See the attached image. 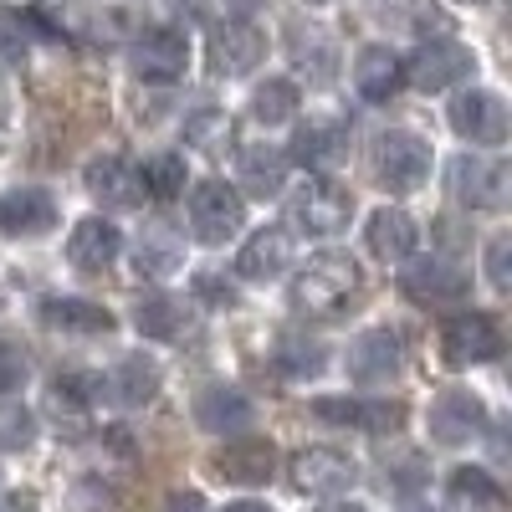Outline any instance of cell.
<instances>
[{"mask_svg": "<svg viewBox=\"0 0 512 512\" xmlns=\"http://www.w3.org/2000/svg\"><path fill=\"white\" fill-rule=\"evenodd\" d=\"M359 292V267H354V256H318V262H308L303 272H297L292 282V308L297 313H338L349 303V297Z\"/></svg>", "mask_w": 512, "mask_h": 512, "instance_id": "1", "label": "cell"}, {"mask_svg": "<svg viewBox=\"0 0 512 512\" xmlns=\"http://www.w3.org/2000/svg\"><path fill=\"white\" fill-rule=\"evenodd\" d=\"M369 169H374V180L384 190L410 195V190L425 185V175H431V144H425L420 134H410V128H390V134L374 139Z\"/></svg>", "mask_w": 512, "mask_h": 512, "instance_id": "2", "label": "cell"}, {"mask_svg": "<svg viewBox=\"0 0 512 512\" xmlns=\"http://www.w3.org/2000/svg\"><path fill=\"white\" fill-rule=\"evenodd\" d=\"M287 216L303 236H338L354 216V195L344 185H333L323 175H313L308 185H297V195L287 200Z\"/></svg>", "mask_w": 512, "mask_h": 512, "instance_id": "3", "label": "cell"}, {"mask_svg": "<svg viewBox=\"0 0 512 512\" xmlns=\"http://www.w3.org/2000/svg\"><path fill=\"white\" fill-rule=\"evenodd\" d=\"M190 226H195V241L226 246L246 226V200L226 180H200L195 195H190Z\"/></svg>", "mask_w": 512, "mask_h": 512, "instance_id": "4", "label": "cell"}, {"mask_svg": "<svg viewBox=\"0 0 512 512\" xmlns=\"http://www.w3.org/2000/svg\"><path fill=\"white\" fill-rule=\"evenodd\" d=\"M507 190H512V169L502 159H487V154H461L451 159V195L472 210H502L507 205Z\"/></svg>", "mask_w": 512, "mask_h": 512, "instance_id": "5", "label": "cell"}, {"mask_svg": "<svg viewBox=\"0 0 512 512\" xmlns=\"http://www.w3.org/2000/svg\"><path fill=\"white\" fill-rule=\"evenodd\" d=\"M472 67H477L472 47H461V41H451V36L420 41V52L405 62V72H410V82L420 93H441V88H451V82L472 77Z\"/></svg>", "mask_w": 512, "mask_h": 512, "instance_id": "6", "label": "cell"}, {"mask_svg": "<svg viewBox=\"0 0 512 512\" xmlns=\"http://www.w3.org/2000/svg\"><path fill=\"white\" fill-rule=\"evenodd\" d=\"M502 349V333L487 313H456L446 328H441V359L451 369H472V364H487L497 359Z\"/></svg>", "mask_w": 512, "mask_h": 512, "instance_id": "7", "label": "cell"}, {"mask_svg": "<svg viewBox=\"0 0 512 512\" xmlns=\"http://www.w3.org/2000/svg\"><path fill=\"white\" fill-rule=\"evenodd\" d=\"M292 487L297 492H308V497H333V492H349L354 487V461L344 451H333V446H308V451H297L292 456Z\"/></svg>", "mask_w": 512, "mask_h": 512, "instance_id": "8", "label": "cell"}, {"mask_svg": "<svg viewBox=\"0 0 512 512\" xmlns=\"http://www.w3.org/2000/svg\"><path fill=\"white\" fill-rule=\"evenodd\" d=\"M210 472L221 482H236V487H267L272 472H277V446L262 441V436H241V441H231L210 456Z\"/></svg>", "mask_w": 512, "mask_h": 512, "instance_id": "9", "label": "cell"}, {"mask_svg": "<svg viewBox=\"0 0 512 512\" xmlns=\"http://www.w3.org/2000/svg\"><path fill=\"white\" fill-rule=\"evenodd\" d=\"M487 431V405L472 390H441L431 405V441L441 446H466Z\"/></svg>", "mask_w": 512, "mask_h": 512, "instance_id": "10", "label": "cell"}, {"mask_svg": "<svg viewBox=\"0 0 512 512\" xmlns=\"http://www.w3.org/2000/svg\"><path fill=\"white\" fill-rule=\"evenodd\" d=\"M185 62H190V41L175 26H149L134 41V72L144 82H175L185 77Z\"/></svg>", "mask_w": 512, "mask_h": 512, "instance_id": "11", "label": "cell"}, {"mask_svg": "<svg viewBox=\"0 0 512 512\" xmlns=\"http://www.w3.org/2000/svg\"><path fill=\"white\" fill-rule=\"evenodd\" d=\"M267 52V36L251 21H226L210 31V72L216 77H246Z\"/></svg>", "mask_w": 512, "mask_h": 512, "instance_id": "12", "label": "cell"}, {"mask_svg": "<svg viewBox=\"0 0 512 512\" xmlns=\"http://www.w3.org/2000/svg\"><path fill=\"white\" fill-rule=\"evenodd\" d=\"M451 128L472 144H502L507 139V103L487 88H472L451 103Z\"/></svg>", "mask_w": 512, "mask_h": 512, "instance_id": "13", "label": "cell"}, {"mask_svg": "<svg viewBox=\"0 0 512 512\" xmlns=\"http://www.w3.org/2000/svg\"><path fill=\"white\" fill-rule=\"evenodd\" d=\"M400 292H405V297H415V303L441 308V303H461V297L472 292V282H466V272H461V267L436 262V256H425V262H410V267L400 272Z\"/></svg>", "mask_w": 512, "mask_h": 512, "instance_id": "14", "label": "cell"}, {"mask_svg": "<svg viewBox=\"0 0 512 512\" xmlns=\"http://www.w3.org/2000/svg\"><path fill=\"white\" fill-rule=\"evenodd\" d=\"M57 226V200L47 190H36V185H21V190H6L0 195V231L6 236H47Z\"/></svg>", "mask_w": 512, "mask_h": 512, "instance_id": "15", "label": "cell"}, {"mask_svg": "<svg viewBox=\"0 0 512 512\" xmlns=\"http://www.w3.org/2000/svg\"><path fill=\"white\" fill-rule=\"evenodd\" d=\"M118 251H123V236H118V226L103 221V216L77 221L72 236H67V262H72L77 272H103V267H113Z\"/></svg>", "mask_w": 512, "mask_h": 512, "instance_id": "16", "label": "cell"}, {"mask_svg": "<svg viewBox=\"0 0 512 512\" xmlns=\"http://www.w3.org/2000/svg\"><path fill=\"white\" fill-rule=\"evenodd\" d=\"M349 374L359 384H384L390 374H400V338L390 328H369L354 338L349 349Z\"/></svg>", "mask_w": 512, "mask_h": 512, "instance_id": "17", "label": "cell"}, {"mask_svg": "<svg viewBox=\"0 0 512 512\" xmlns=\"http://www.w3.org/2000/svg\"><path fill=\"white\" fill-rule=\"evenodd\" d=\"M364 236H369V251L379 256L384 267H400V262L415 256V236L420 231H415V221L405 216V210H374Z\"/></svg>", "mask_w": 512, "mask_h": 512, "instance_id": "18", "label": "cell"}, {"mask_svg": "<svg viewBox=\"0 0 512 512\" xmlns=\"http://www.w3.org/2000/svg\"><path fill=\"white\" fill-rule=\"evenodd\" d=\"M82 185H88L98 200H108V205H139V200H144L139 169L128 164V159H118V154L93 159L88 169H82Z\"/></svg>", "mask_w": 512, "mask_h": 512, "instance_id": "19", "label": "cell"}, {"mask_svg": "<svg viewBox=\"0 0 512 512\" xmlns=\"http://www.w3.org/2000/svg\"><path fill=\"white\" fill-rule=\"evenodd\" d=\"M287 262H292V236H287L282 226H262V231L241 246L236 272H241L246 282H267V277H277Z\"/></svg>", "mask_w": 512, "mask_h": 512, "instance_id": "20", "label": "cell"}, {"mask_svg": "<svg viewBox=\"0 0 512 512\" xmlns=\"http://www.w3.org/2000/svg\"><path fill=\"white\" fill-rule=\"evenodd\" d=\"M405 82V62L390 52V47H364L359 62H354V88L369 98V103H390Z\"/></svg>", "mask_w": 512, "mask_h": 512, "instance_id": "21", "label": "cell"}, {"mask_svg": "<svg viewBox=\"0 0 512 512\" xmlns=\"http://www.w3.org/2000/svg\"><path fill=\"white\" fill-rule=\"evenodd\" d=\"M369 11L384 21V26H400V31H415L420 41H441V31L451 26V16L431 0H369Z\"/></svg>", "mask_w": 512, "mask_h": 512, "instance_id": "22", "label": "cell"}, {"mask_svg": "<svg viewBox=\"0 0 512 512\" xmlns=\"http://www.w3.org/2000/svg\"><path fill=\"white\" fill-rule=\"evenodd\" d=\"M195 420L205 425V431H246L251 400L241 390H231V384H205V390L195 395Z\"/></svg>", "mask_w": 512, "mask_h": 512, "instance_id": "23", "label": "cell"}, {"mask_svg": "<svg viewBox=\"0 0 512 512\" xmlns=\"http://www.w3.org/2000/svg\"><path fill=\"white\" fill-rule=\"evenodd\" d=\"M446 502L451 512H502V487L482 466H456L446 482Z\"/></svg>", "mask_w": 512, "mask_h": 512, "instance_id": "24", "label": "cell"}, {"mask_svg": "<svg viewBox=\"0 0 512 512\" xmlns=\"http://www.w3.org/2000/svg\"><path fill=\"white\" fill-rule=\"evenodd\" d=\"M41 323L62 328V333H108L113 313L98 308V303H82V297H47V303H41Z\"/></svg>", "mask_w": 512, "mask_h": 512, "instance_id": "25", "label": "cell"}, {"mask_svg": "<svg viewBox=\"0 0 512 512\" xmlns=\"http://www.w3.org/2000/svg\"><path fill=\"white\" fill-rule=\"evenodd\" d=\"M134 328L144 338H185L190 333V313H185V303H175V297L149 292V297L134 303Z\"/></svg>", "mask_w": 512, "mask_h": 512, "instance_id": "26", "label": "cell"}, {"mask_svg": "<svg viewBox=\"0 0 512 512\" xmlns=\"http://www.w3.org/2000/svg\"><path fill=\"white\" fill-rule=\"evenodd\" d=\"M282 180H287V154L277 149V144H251L246 154H241V185L251 190V195H277L282 190Z\"/></svg>", "mask_w": 512, "mask_h": 512, "instance_id": "27", "label": "cell"}, {"mask_svg": "<svg viewBox=\"0 0 512 512\" xmlns=\"http://www.w3.org/2000/svg\"><path fill=\"white\" fill-rule=\"evenodd\" d=\"M93 395H98V379L93 374H67V379H57L52 390H47V415L62 420V425H82V420H88Z\"/></svg>", "mask_w": 512, "mask_h": 512, "instance_id": "28", "label": "cell"}, {"mask_svg": "<svg viewBox=\"0 0 512 512\" xmlns=\"http://www.w3.org/2000/svg\"><path fill=\"white\" fill-rule=\"evenodd\" d=\"M108 390H113L123 405H149V400H154V390H159V364H154V359H144V354L123 359V364L113 369V379H108Z\"/></svg>", "mask_w": 512, "mask_h": 512, "instance_id": "29", "label": "cell"}, {"mask_svg": "<svg viewBox=\"0 0 512 512\" xmlns=\"http://www.w3.org/2000/svg\"><path fill=\"white\" fill-rule=\"evenodd\" d=\"M180 256H185V246H180L175 231H169V226H149V231L139 236L134 262H139L144 277H164V272H175V267H180Z\"/></svg>", "mask_w": 512, "mask_h": 512, "instance_id": "30", "label": "cell"}, {"mask_svg": "<svg viewBox=\"0 0 512 512\" xmlns=\"http://www.w3.org/2000/svg\"><path fill=\"white\" fill-rule=\"evenodd\" d=\"M338 144H344V128H338V123H303V128H297V139H292V159L313 169V164L338 159Z\"/></svg>", "mask_w": 512, "mask_h": 512, "instance_id": "31", "label": "cell"}, {"mask_svg": "<svg viewBox=\"0 0 512 512\" xmlns=\"http://www.w3.org/2000/svg\"><path fill=\"white\" fill-rule=\"evenodd\" d=\"M231 139H236V128H231V118L216 113V108H210V113H195V118L185 123V144H190L195 154H210V159H216V154L231 149Z\"/></svg>", "mask_w": 512, "mask_h": 512, "instance_id": "32", "label": "cell"}, {"mask_svg": "<svg viewBox=\"0 0 512 512\" xmlns=\"http://www.w3.org/2000/svg\"><path fill=\"white\" fill-rule=\"evenodd\" d=\"M297 113V88L287 77H272V82H262V88L251 93V118L256 123H267V128H277V123H287Z\"/></svg>", "mask_w": 512, "mask_h": 512, "instance_id": "33", "label": "cell"}, {"mask_svg": "<svg viewBox=\"0 0 512 512\" xmlns=\"http://www.w3.org/2000/svg\"><path fill=\"white\" fill-rule=\"evenodd\" d=\"M139 185H144V195H154V200H175V195L185 190V159H180V154L149 159V164L139 169Z\"/></svg>", "mask_w": 512, "mask_h": 512, "instance_id": "34", "label": "cell"}, {"mask_svg": "<svg viewBox=\"0 0 512 512\" xmlns=\"http://www.w3.org/2000/svg\"><path fill=\"white\" fill-rule=\"evenodd\" d=\"M31 41H36V16L16 11V6H0V62H21Z\"/></svg>", "mask_w": 512, "mask_h": 512, "instance_id": "35", "label": "cell"}, {"mask_svg": "<svg viewBox=\"0 0 512 512\" xmlns=\"http://www.w3.org/2000/svg\"><path fill=\"white\" fill-rule=\"evenodd\" d=\"M36 436V420L21 400H0V451H26Z\"/></svg>", "mask_w": 512, "mask_h": 512, "instance_id": "36", "label": "cell"}, {"mask_svg": "<svg viewBox=\"0 0 512 512\" xmlns=\"http://www.w3.org/2000/svg\"><path fill=\"white\" fill-rule=\"evenodd\" d=\"M282 364L292 374H318L323 369V349L318 344H303V338H282Z\"/></svg>", "mask_w": 512, "mask_h": 512, "instance_id": "37", "label": "cell"}, {"mask_svg": "<svg viewBox=\"0 0 512 512\" xmlns=\"http://www.w3.org/2000/svg\"><path fill=\"white\" fill-rule=\"evenodd\" d=\"M26 379V354L16 344H0V390H16Z\"/></svg>", "mask_w": 512, "mask_h": 512, "instance_id": "38", "label": "cell"}, {"mask_svg": "<svg viewBox=\"0 0 512 512\" xmlns=\"http://www.w3.org/2000/svg\"><path fill=\"white\" fill-rule=\"evenodd\" d=\"M507 251H512V241H507V236H497V241L487 246V277H492V287H497V292H507Z\"/></svg>", "mask_w": 512, "mask_h": 512, "instance_id": "39", "label": "cell"}, {"mask_svg": "<svg viewBox=\"0 0 512 512\" xmlns=\"http://www.w3.org/2000/svg\"><path fill=\"white\" fill-rule=\"evenodd\" d=\"M200 297H210L216 308H236V292L226 282H216V277H200Z\"/></svg>", "mask_w": 512, "mask_h": 512, "instance_id": "40", "label": "cell"}, {"mask_svg": "<svg viewBox=\"0 0 512 512\" xmlns=\"http://www.w3.org/2000/svg\"><path fill=\"white\" fill-rule=\"evenodd\" d=\"M36 492H0V512H36Z\"/></svg>", "mask_w": 512, "mask_h": 512, "instance_id": "41", "label": "cell"}, {"mask_svg": "<svg viewBox=\"0 0 512 512\" xmlns=\"http://www.w3.org/2000/svg\"><path fill=\"white\" fill-rule=\"evenodd\" d=\"M169 512H205L200 492H180V497H169Z\"/></svg>", "mask_w": 512, "mask_h": 512, "instance_id": "42", "label": "cell"}, {"mask_svg": "<svg viewBox=\"0 0 512 512\" xmlns=\"http://www.w3.org/2000/svg\"><path fill=\"white\" fill-rule=\"evenodd\" d=\"M226 512H272V507H262V502H231Z\"/></svg>", "mask_w": 512, "mask_h": 512, "instance_id": "43", "label": "cell"}, {"mask_svg": "<svg viewBox=\"0 0 512 512\" xmlns=\"http://www.w3.org/2000/svg\"><path fill=\"white\" fill-rule=\"evenodd\" d=\"M318 512H364V507H354V502H333V507H318Z\"/></svg>", "mask_w": 512, "mask_h": 512, "instance_id": "44", "label": "cell"}, {"mask_svg": "<svg viewBox=\"0 0 512 512\" xmlns=\"http://www.w3.org/2000/svg\"><path fill=\"white\" fill-rule=\"evenodd\" d=\"M308 6H328V0H308Z\"/></svg>", "mask_w": 512, "mask_h": 512, "instance_id": "45", "label": "cell"}, {"mask_svg": "<svg viewBox=\"0 0 512 512\" xmlns=\"http://www.w3.org/2000/svg\"><path fill=\"white\" fill-rule=\"evenodd\" d=\"M466 6H482V0H466Z\"/></svg>", "mask_w": 512, "mask_h": 512, "instance_id": "46", "label": "cell"}]
</instances>
